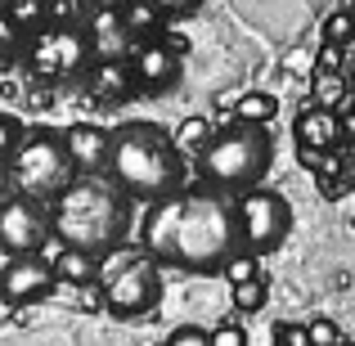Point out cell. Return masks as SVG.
Listing matches in <instances>:
<instances>
[{"mask_svg": "<svg viewBox=\"0 0 355 346\" xmlns=\"http://www.w3.org/2000/svg\"><path fill=\"white\" fill-rule=\"evenodd\" d=\"M0 189H5V166H0Z\"/></svg>", "mask_w": 355, "mask_h": 346, "instance_id": "d6a6232c", "label": "cell"}, {"mask_svg": "<svg viewBox=\"0 0 355 346\" xmlns=\"http://www.w3.org/2000/svg\"><path fill=\"white\" fill-rule=\"evenodd\" d=\"M50 288H54V266H45L41 257H18V261H9L5 275H0V297H5L9 306L41 302Z\"/></svg>", "mask_w": 355, "mask_h": 346, "instance_id": "8fae6325", "label": "cell"}, {"mask_svg": "<svg viewBox=\"0 0 355 346\" xmlns=\"http://www.w3.org/2000/svg\"><path fill=\"white\" fill-rule=\"evenodd\" d=\"M90 90H95L104 104L126 99L130 90H135V81H130V63H95V81H90Z\"/></svg>", "mask_w": 355, "mask_h": 346, "instance_id": "9a60e30c", "label": "cell"}, {"mask_svg": "<svg viewBox=\"0 0 355 346\" xmlns=\"http://www.w3.org/2000/svg\"><path fill=\"white\" fill-rule=\"evenodd\" d=\"M220 275H225V284H230V288L248 284V279H257V257H252V252H239V257L230 261V266L220 270Z\"/></svg>", "mask_w": 355, "mask_h": 346, "instance_id": "d4e9b609", "label": "cell"}, {"mask_svg": "<svg viewBox=\"0 0 355 346\" xmlns=\"http://www.w3.org/2000/svg\"><path fill=\"white\" fill-rule=\"evenodd\" d=\"M90 5L99 9V14H121L126 5H135V0H90Z\"/></svg>", "mask_w": 355, "mask_h": 346, "instance_id": "4dcf8cb0", "label": "cell"}, {"mask_svg": "<svg viewBox=\"0 0 355 346\" xmlns=\"http://www.w3.org/2000/svg\"><path fill=\"white\" fill-rule=\"evenodd\" d=\"M50 234L63 248L104 261L126 234V198L99 180H77L50 207Z\"/></svg>", "mask_w": 355, "mask_h": 346, "instance_id": "3957f363", "label": "cell"}, {"mask_svg": "<svg viewBox=\"0 0 355 346\" xmlns=\"http://www.w3.org/2000/svg\"><path fill=\"white\" fill-rule=\"evenodd\" d=\"M275 346H311V333L302 324H275Z\"/></svg>", "mask_w": 355, "mask_h": 346, "instance_id": "83f0119b", "label": "cell"}, {"mask_svg": "<svg viewBox=\"0 0 355 346\" xmlns=\"http://www.w3.org/2000/svg\"><path fill=\"white\" fill-rule=\"evenodd\" d=\"M9 184H14V198L27 202H59L63 193L77 184V166H72L68 148H63V135H50V130H27L23 148L9 157Z\"/></svg>", "mask_w": 355, "mask_h": 346, "instance_id": "5b68a950", "label": "cell"}, {"mask_svg": "<svg viewBox=\"0 0 355 346\" xmlns=\"http://www.w3.org/2000/svg\"><path fill=\"white\" fill-rule=\"evenodd\" d=\"M14 59H23V32H18V18L0 9V68H9Z\"/></svg>", "mask_w": 355, "mask_h": 346, "instance_id": "d6986e66", "label": "cell"}, {"mask_svg": "<svg viewBox=\"0 0 355 346\" xmlns=\"http://www.w3.org/2000/svg\"><path fill=\"white\" fill-rule=\"evenodd\" d=\"M86 41H90V59L95 63H121V59L135 54V36L121 23V14H99L95 23H90Z\"/></svg>", "mask_w": 355, "mask_h": 346, "instance_id": "4fadbf2b", "label": "cell"}, {"mask_svg": "<svg viewBox=\"0 0 355 346\" xmlns=\"http://www.w3.org/2000/svg\"><path fill=\"white\" fill-rule=\"evenodd\" d=\"M162 302V266L148 252H126L121 266L104 279V306L117 320H139L153 315Z\"/></svg>", "mask_w": 355, "mask_h": 346, "instance_id": "8992f818", "label": "cell"}, {"mask_svg": "<svg viewBox=\"0 0 355 346\" xmlns=\"http://www.w3.org/2000/svg\"><path fill=\"white\" fill-rule=\"evenodd\" d=\"M342 135V117L329 113V108H306L297 117V144L311 153V148H333Z\"/></svg>", "mask_w": 355, "mask_h": 346, "instance_id": "5bb4252c", "label": "cell"}, {"mask_svg": "<svg viewBox=\"0 0 355 346\" xmlns=\"http://www.w3.org/2000/svg\"><path fill=\"white\" fill-rule=\"evenodd\" d=\"M306 333H311V346H342V333L333 320H311Z\"/></svg>", "mask_w": 355, "mask_h": 346, "instance_id": "4316f807", "label": "cell"}, {"mask_svg": "<svg viewBox=\"0 0 355 346\" xmlns=\"http://www.w3.org/2000/svg\"><path fill=\"white\" fill-rule=\"evenodd\" d=\"M211 135H216V130H211L202 117H189V121L175 126V148H180V153H198L202 157V148L211 144Z\"/></svg>", "mask_w": 355, "mask_h": 346, "instance_id": "ac0fdd59", "label": "cell"}, {"mask_svg": "<svg viewBox=\"0 0 355 346\" xmlns=\"http://www.w3.org/2000/svg\"><path fill=\"white\" fill-rule=\"evenodd\" d=\"M27 139V126L14 113H0V157H14Z\"/></svg>", "mask_w": 355, "mask_h": 346, "instance_id": "cb8c5ba5", "label": "cell"}, {"mask_svg": "<svg viewBox=\"0 0 355 346\" xmlns=\"http://www.w3.org/2000/svg\"><path fill=\"white\" fill-rule=\"evenodd\" d=\"M157 5V14H171V18H184V14H193V9L202 5V0H153Z\"/></svg>", "mask_w": 355, "mask_h": 346, "instance_id": "f546056e", "label": "cell"}, {"mask_svg": "<svg viewBox=\"0 0 355 346\" xmlns=\"http://www.w3.org/2000/svg\"><path fill=\"white\" fill-rule=\"evenodd\" d=\"M63 148H68L77 171H108V153H113V135L104 126H68L63 130Z\"/></svg>", "mask_w": 355, "mask_h": 346, "instance_id": "7c38bea8", "label": "cell"}, {"mask_svg": "<svg viewBox=\"0 0 355 346\" xmlns=\"http://www.w3.org/2000/svg\"><path fill=\"white\" fill-rule=\"evenodd\" d=\"M126 63H130L135 90H166V86H175V77H180V45L144 41V45H135V54H130Z\"/></svg>", "mask_w": 355, "mask_h": 346, "instance_id": "30bf717a", "label": "cell"}, {"mask_svg": "<svg viewBox=\"0 0 355 346\" xmlns=\"http://www.w3.org/2000/svg\"><path fill=\"white\" fill-rule=\"evenodd\" d=\"M342 99H347V81L338 77V72H320V77H315V108H338Z\"/></svg>", "mask_w": 355, "mask_h": 346, "instance_id": "ffe728a7", "label": "cell"}, {"mask_svg": "<svg viewBox=\"0 0 355 346\" xmlns=\"http://www.w3.org/2000/svg\"><path fill=\"white\" fill-rule=\"evenodd\" d=\"M351 14H355V5H351Z\"/></svg>", "mask_w": 355, "mask_h": 346, "instance_id": "e575fe53", "label": "cell"}, {"mask_svg": "<svg viewBox=\"0 0 355 346\" xmlns=\"http://www.w3.org/2000/svg\"><path fill=\"white\" fill-rule=\"evenodd\" d=\"M234 216H239V243L243 252L252 257H270V252L284 248L288 230H293V207L279 189H248L234 202Z\"/></svg>", "mask_w": 355, "mask_h": 346, "instance_id": "52a82bcc", "label": "cell"}, {"mask_svg": "<svg viewBox=\"0 0 355 346\" xmlns=\"http://www.w3.org/2000/svg\"><path fill=\"white\" fill-rule=\"evenodd\" d=\"M347 41H355V14H351V9L329 14V23H324V45L338 50V45H347Z\"/></svg>", "mask_w": 355, "mask_h": 346, "instance_id": "44dd1931", "label": "cell"}, {"mask_svg": "<svg viewBox=\"0 0 355 346\" xmlns=\"http://www.w3.org/2000/svg\"><path fill=\"white\" fill-rule=\"evenodd\" d=\"M139 252H148L157 266L193 270V275L225 270L243 252L234 202L220 198L216 189H180L153 202L139 230Z\"/></svg>", "mask_w": 355, "mask_h": 346, "instance_id": "6da1fadb", "label": "cell"}, {"mask_svg": "<svg viewBox=\"0 0 355 346\" xmlns=\"http://www.w3.org/2000/svg\"><path fill=\"white\" fill-rule=\"evenodd\" d=\"M121 23L130 27V36L148 32V27L157 23V5H153V0H135V5H126V9H121Z\"/></svg>", "mask_w": 355, "mask_h": 346, "instance_id": "603a6c76", "label": "cell"}, {"mask_svg": "<svg viewBox=\"0 0 355 346\" xmlns=\"http://www.w3.org/2000/svg\"><path fill=\"white\" fill-rule=\"evenodd\" d=\"M342 346H355V342H342Z\"/></svg>", "mask_w": 355, "mask_h": 346, "instance_id": "836d02e7", "label": "cell"}, {"mask_svg": "<svg viewBox=\"0 0 355 346\" xmlns=\"http://www.w3.org/2000/svg\"><path fill=\"white\" fill-rule=\"evenodd\" d=\"M275 113H279V99L266 95V90H252V95H243L234 104V117L243 121V126H266Z\"/></svg>", "mask_w": 355, "mask_h": 346, "instance_id": "e0dca14e", "label": "cell"}, {"mask_svg": "<svg viewBox=\"0 0 355 346\" xmlns=\"http://www.w3.org/2000/svg\"><path fill=\"white\" fill-rule=\"evenodd\" d=\"M54 279H63V284H95L99 279V257L63 248L59 257H54Z\"/></svg>", "mask_w": 355, "mask_h": 346, "instance_id": "2e32d148", "label": "cell"}, {"mask_svg": "<svg viewBox=\"0 0 355 346\" xmlns=\"http://www.w3.org/2000/svg\"><path fill=\"white\" fill-rule=\"evenodd\" d=\"M270 162H275V139H270V130L234 121V126L211 135V144L202 148V157H198V171H202V180L216 184V189H257L261 175L270 171Z\"/></svg>", "mask_w": 355, "mask_h": 346, "instance_id": "277c9868", "label": "cell"}, {"mask_svg": "<svg viewBox=\"0 0 355 346\" xmlns=\"http://www.w3.org/2000/svg\"><path fill=\"white\" fill-rule=\"evenodd\" d=\"M266 297H270V288H266V279H248V284H239L234 288V311H261V306H266Z\"/></svg>", "mask_w": 355, "mask_h": 346, "instance_id": "7402d4cb", "label": "cell"}, {"mask_svg": "<svg viewBox=\"0 0 355 346\" xmlns=\"http://www.w3.org/2000/svg\"><path fill=\"white\" fill-rule=\"evenodd\" d=\"M180 157L184 153L175 148V139L166 135L162 126H153V121H126L113 135L108 171H113L121 193L162 202V198H171V193H180V175H184Z\"/></svg>", "mask_w": 355, "mask_h": 346, "instance_id": "7a4b0ae2", "label": "cell"}, {"mask_svg": "<svg viewBox=\"0 0 355 346\" xmlns=\"http://www.w3.org/2000/svg\"><path fill=\"white\" fill-rule=\"evenodd\" d=\"M23 59H27V68H32V77L63 81V77H77L90 63V41H86L81 27L54 23V27H41V32L23 45Z\"/></svg>", "mask_w": 355, "mask_h": 346, "instance_id": "ba28073f", "label": "cell"}, {"mask_svg": "<svg viewBox=\"0 0 355 346\" xmlns=\"http://www.w3.org/2000/svg\"><path fill=\"white\" fill-rule=\"evenodd\" d=\"M166 346H211V333L198 329V324H180V329H171Z\"/></svg>", "mask_w": 355, "mask_h": 346, "instance_id": "484cf974", "label": "cell"}, {"mask_svg": "<svg viewBox=\"0 0 355 346\" xmlns=\"http://www.w3.org/2000/svg\"><path fill=\"white\" fill-rule=\"evenodd\" d=\"M342 130H355V113H351V121H347V126H342Z\"/></svg>", "mask_w": 355, "mask_h": 346, "instance_id": "1f68e13d", "label": "cell"}, {"mask_svg": "<svg viewBox=\"0 0 355 346\" xmlns=\"http://www.w3.org/2000/svg\"><path fill=\"white\" fill-rule=\"evenodd\" d=\"M211 346H248V333L239 324H220V329H211Z\"/></svg>", "mask_w": 355, "mask_h": 346, "instance_id": "f1b7e54d", "label": "cell"}, {"mask_svg": "<svg viewBox=\"0 0 355 346\" xmlns=\"http://www.w3.org/2000/svg\"><path fill=\"white\" fill-rule=\"evenodd\" d=\"M45 239H50V211H45L41 202H27V198L0 202V248L14 261L36 257Z\"/></svg>", "mask_w": 355, "mask_h": 346, "instance_id": "9c48e42d", "label": "cell"}]
</instances>
